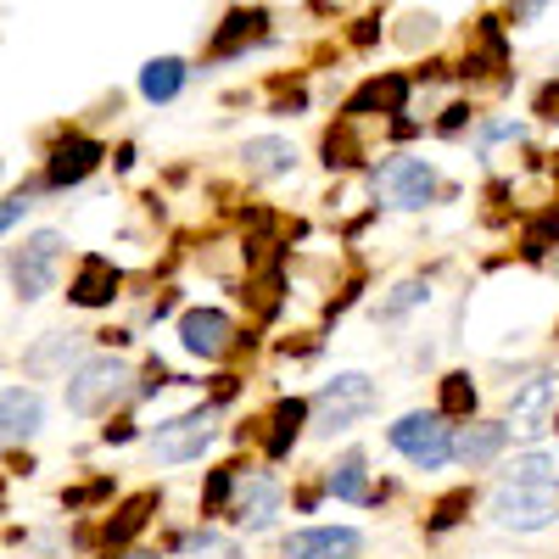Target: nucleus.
Listing matches in <instances>:
<instances>
[{
  "mask_svg": "<svg viewBox=\"0 0 559 559\" xmlns=\"http://www.w3.org/2000/svg\"><path fill=\"white\" fill-rule=\"evenodd\" d=\"M487 515L503 532H543L559 515V481H503L487 498Z\"/></svg>",
  "mask_w": 559,
  "mask_h": 559,
  "instance_id": "f257e3e1",
  "label": "nucleus"
},
{
  "mask_svg": "<svg viewBox=\"0 0 559 559\" xmlns=\"http://www.w3.org/2000/svg\"><path fill=\"white\" fill-rule=\"evenodd\" d=\"M442 408H431V414H403L397 426L386 431V442L414 464V471H442V464L453 459V431L442 426Z\"/></svg>",
  "mask_w": 559,
  "mask_h": 559,
  "instance_id": "f03ea898",
  "label": "nucleus"
},
{
  "mask_svg": "<svg viewBox=\"0 0 559 559\" xmlns=\"http://www.w3.org/2000/svg\"><path fill=\"white\" fill-rule=\"evenodd\" d=\"M376 403H381V392H376V381H369V376H336L331 386L313 397V431L319 437H336V431L358 426L364 414H376Z\"/></svg>",
  "mask_w": 559,
  "mask_h": 559,
  "instance_id": "7ed1b4c3",
  "label": "nucleus"
},
{
  "mask_svg": "<svg viewBox=\"0 0 559 559\" xmlns=\"http://www.w3.org/2000/svg\"><path fill=\"white\" fill-rule=\"evenodd\" d=\"M129 392V364L123 358H84L68 376V408L73 414H107Z\"/></svg>",
  "mask_w": 559,
  "mask_h": 559,
  "instance_id": "20e7f679",
  "label": "nucleus"
},
{
  "mask_svg": "<svg viewBox=\"0 0 559 559\" xmlns=\"http://www.w3.org/2000/svg\"><path fill=\"white\" fill-rule=\"evenodd\" d=\"M369 185H376V197H381L386 207H403V213L426 207V202L437 197V174H431V163H419V157H392V163H381L376 174H369Z\"/></svg>",
  "mask_w": 559,
  "mask_h": 559,
  "instance_id": "39448f33",
  "label": "nucleus"
},
{
  "mask_svg": "<svg viewBox=\"0 0 559 559\" xmlns=\"http://www.w3.org/2000/svg\"><path fill=\"white\" fill-rule=\"evenodd\" d=\"M57 263H62V236H57V229H39L34 241H23L12 252V292L23 302L45 297V292L57 286Z\"/></svg>",
  "mask_w": 559,
  "mask_h": 559,
  "instance_id": "423d86ee",
  "label": "nucleus"
},
{
  "mask_svg": "<svg viewBox=\"0 0 559 559\" xmlns=\"http://www.w3.org/2000/svg\"><path fill=\"white\" fill-rule=\"evenodd\" d=\"M229 342H236V319L218 313V308H191V313H179V347L191 353V358H224Z\"/></svg>",
  "mask_w": 559,
  "mask_h": 559,
  "instance_id": "0eeeda50",
  "label": "nucleus"
},
{
  "mask_svg": "<svg viewBox=\"0 0 559 559\" xmlns=\"http://www.w3.org/2000/svg\"><path fill=\"white\" fill-rule=\"evenodd\" d=\"M207 442H213V414L202 408V414H185V419H168V426H157L152 453H157L163 464H191V459H202Z\"/></svg>",
  "mask_w": 559,
  "mask_h": 559,
  "instance_id": "6e6552de",
  "label": "nucleus"
},
{
  "mask_svg": "<svg viewBox=\"0 0 559 559\" xmlns=\"http://www.w3.org/2000/svg\"><path fill=\"white\" fill-rule=\"evenodd\" d=\"M358 543L364 537L353 526H308L286 537V559H353Z\"/></svg>",
  "mask_w": 559,
  "mask_h": 559,
  "instance_id": "1a4fd4ad",
  "label": "nucleus"
},
{
  "mask_svg": "<svg viewBox=\"0 0 559 559\" xmlns=\"http://www.w3.org/2000/svg\"><path fill=\"white\" fill-rule=\"evenodd\" d=\"M96 163H102V140L73 134L51 152V163H45V185H51V191H68V185H79L84 174H96Z\"/></svg>",
  "mask_w": 559,
  "mask_h": 559,
  "instance_id": "9d476101",
  "label": "nucleus"
},
{
  "mask_svg": "<svg viewBox=\"0 0 559 559\" xmlns=\"http://www.w3.org/2000/svg\"><path fill=\"white\" fill-rule=\"evenodd\" d=\"M118 286H123V274L112 269V258H84V263H79V280L68 286V297H73L79 308H107V302L118 297Z\"/></svg>",
  "mask_w": 559,
  "mask_h": 559,
  "instance_id": "9b49d317",
  "label": "nucleus"
},
{
  "mask_svg": "<svg viewBox=\"0 0 559 559\" xmlns=\"http://www.w3.org/2000/svg\"><path fill=\"white\" fill-rule=\"evenodd\" d=\"M241 157H247V174H252V179H280V174L297 168V146H292V140H280V134L247 140Z\"/></svg>",
  "mask_w": 559,
  "mask_h": 559,
  "instance_id": "f8f14e48",
  "label": "nucleus"
},
{
  "mask_svg": "<svg viewBox=\"0 0 559 559\" xmlns=\"http://www.w3.org/2000/svg\"><path fill=\"white\" fill-rule=\"evenodd\" d=\"M509 448V426H498V419H481V426H464L453 437V459H464L476 471V464H492L498 453Z\"/></svg>",
  "mask_w": 559,
  "mask_h": 559,
  "instance_id": "ddd939ff",
  "label": "nucleus"
},
{
  "mask_svg": "<svg viewBox=\"0 0 559 559\" xmlns=\"http://www.w3.org/2000/svg\"><path fill=\"white\" fill-rule=\"evenodd\" d=\"M0 414H7V442H23L39 431V419H45V403L23 386H7L0 392Z\"/></svg>",
  "mask_w": 559,
  "mask_h": 559,
  "instance_id": "4468645a",
  "label": "nucleus"
},
{
  "mask_svg": "<svg viewBox=\"0 0 559 559\" xmlns=\"http://www.w3.org/2000/svg\"><path fill=\"white\" fill-rule=\"evenodd\" d=\"M559 408V381L554 376H532L521 392H515V419L521 431H543V414Z\"/></svg>",
  "mask_w": 559,
  "mask_h": 559,
  "instance_id": "2eb2a0df",
  "label": "nucleus"
},
{
  "mask_svg": "<svg viewBox=\"0 0 559 559\" xmlns=\"http://www.w3.org/2000/svg\"><path fill=\"white\" fill-rule=\"evenodd\" d=\"M185 73H191V68H185L179 57H152L146 68H140V96H146V102H174L179 96V90H185Z\"/></svg>",
  "mask_w": 559,
  "mask_h": 559,
  "instance_id": "dca6fc26",
  "label": "nucleus"
},
{
  "mask_svg": "<svg viewBox=\"0 0 559 559\" xmlns=\"http://www.w3.org/2000/svg\"><path fill=\"white\" fill-rule=\"evenodd\" d=\"M79 358V336H68V331H51L34 353H23V369L28 376H57V369H68Z\"/></svg>",
  "mask_w": 559,
  "mask_h": 559,
  "instance_id": "f3484780",
  "label": "nucleus"
},
{
  "mask_svg": "<svg viewBox=\"0 0 559 559\" xmlns=\"http://www.w3.org/2000/svg\"><path fill=\"white\" fill-rule=\"evenodd\" d=\"M274 509H280V487H274L269 476H252V481L241 487V526H247V532H263V526L274 521Z\"/></svg>",
  "mask_w": 559,
  "mask_h": 559,
  "instance_id": "a211bd4d",
  "label": "nucleus"
},
{
  "mask_svg": "<svg viewBox=\"0 0 559 559\" xmlns=\"http://www.w3.org/2000/svg\"><path fill=\"white\" fill-rule=\"evenodd\" d=\"M324 487H331L336 498H347V503H369V498H376V492H369L364 453H347V459L336 464V471H331V481H324Z\"/></svg>",
  "mask_w": 559,
  "mask_h": 559,
  "instance_id": "6ab92c4d",
  "label": "nucleus"
},
{
  "mask_svg": "<svg viewBox=\"0 0 559 559\" xmlns=\"http://www.w3.org/2000/svg\"><path fill=\"white\" fill-rule=\"evenodd\" d=\"M403 102H408V79H376V84H364L358 96L347 102V112H369V107L403 112Z\"/></svg>",
  "mask_w": 559,
  "mask_h": 559,
  "instance_id": "aec40b11",
  "label": "nucleus"
},
{
  "mask_svg": "<svg viewBox=\"0 0 559 559\" xmlns=\"http://www.w3.org/2000/svg\"><path fill=\"white\" fill-rule=\"evenodd\" d=\"M308 414H313V403H302V397H286V403L274 408V437H269V453H274V459L297 442V431H302Z\"/></svg>",
  "mask_w": 559,
  "mask_h": 559,
  "instance_id": "412c9836",
  "label": "nucleus"
},
{
  "mask_svg": "<svg viewBox=\"0 0 559 559\" xmlns=\"http://www.w3.org/2000/svg\"><path fill=\"white\" fill-rule=\"evenodd\" d=\"M263 23H269V17H263L258 7H252V12H229V17H224V28H218V39H213V51H218V57H229L241 39H258V34H263Z\"/></svg>",
  "mask_w": 559,
  "mask_h": 559,
  "instance_id": "4be33fe9",
  "label": "nucleus"
},
{
  "mask_svg": "<svg viewBox=\"0 0 559 559\" xmlns=\"http://www.w3.org/2000/svg\"><path fill=\"white\" fill-rule=\"evenodd\" d=\"M179 559H241L236 543H229L224 532H197V537H185Z\"/></svg>",
  "mask_w": 559,
  "mask_h": 559,
  "instance_id": "5701e85b",
  "label": "nucleus"
},
{
  "mask_svg": "<svg viewBox=\"0 0 559 559\" xmlns=\"http://www.w3.org/2000/svg\"><path fill=\"white\" fill-rule=\"evenodd\" d=\"M152 503H157V498H134V503L123 509L118 521H107V543H129V537H134L140 526H146V515H152Z\"/></svg>",
  "mask_w": 559,
  "mask_h": 559,
  "instance_id": "b1692460",
  "label": "nucleus"
},
{
  "mask_svg": "<svg viewBox=\"0 0 559 559\" xmlns=\"http://www.w3.org/2000/svg\"><path fill=\"white\" fill-rule=\"evenodd\" d=\"M548 247H559V213H543L537 224H526V258H548Z\"/></svg>",
  "mask_w": 559,
  "mask_h": 559,
  "instance_id": "393cba45",
  "label": "nucleus"
},
{
  "mask_svg": "<svg viewBox=\"0 0 559 559\" xmlns=\"http://www.w3.org/2000/svg\"><path fill=\"white\" fill-rule=\"evenodd\" d=\"M471 408H476L471 376H442V414H471Z\"/></svg>",
  "mask_w": 559,
  "mask_h": 559,
  "instance_id": "a878e982",
  "label": "nucleus"
},
{
  "mask_svg": "<svg viewBox=\"0 0 559 559\" xmlns=\"http://www.w3.org/2000/svg\"><path fill=\"white\" fill-rule=\"evenodd\" d=\"M509 481H559V476H554V464L543 453H521L515 464H509Z\"/></svg>",
  "mask_w": 559,
  "mask_h": 559,
  "instance_id": "bb28decb",
  "label": "nucleus"
},
{
  "mask_svg": "<svg viewBox=\"0 0 559 559\" xmlns=\"http://www.w3.org/2000/svg\"><path fill=\"white\" fill-rule=\"evenodd\" d=\"M403 23H408V28H397V39L408 45V51H419V39H426V45L437 39V17H431V12H414V17H403Z\"/></svg>",
  "mask_w": 559,
  "mask_h": 559,
  "instance_id": "cd10ccee",
  "label": "nucleus"
},
{
  "mask_svg": "<svg viewBox=\"0 0 559 559\" xmlns=\"http://www.w3.org/2000/svg\"><path fill=\"white\" fill-rule=\"evenodd\" d=\"M426 297H431V292L419 286V280H403V286H397V292H392V297L381 302V313L392 319V313H403V308H414V302H426Z\"/></svg>",
  "mask_w": 559,
  "mask_h": 559,
  "instance_id": "c85d7f7f",
  "label": "nucleus"
},
{
  "mask_svg": "<svg viewBox=\"0 0 559 559\" xmlns=\"http://www.w3.org/2000/svg\"><path fill=\"white\" fill-rule=\"evenodd\" d=\"M464 509H471V492H453V498H442V503H437V515H431V532H448V526L464 515Z\"/></svg>",
  "mask_w": 559,
  "mask_h": 559,
  "instance_id": "c756f323",
  "label": "nucleus"
},
{
  "mask_svg": "<svg viewBox=\"0 0 559 559\" xmlns=\"http://www.w3.org/2000/svg\"><path fill=\"white\" fill-rule=\"evenodd\" d=\"M229 487H236V476H229V471H213V481H207V509H218V503L229 498Z\"/></svg>",
  "mask_w": 559,
  "mask_h": 559,
  "instance_id": "7c9ffc66",
  "label": "nucleus"
},
{
  "mask_svg": "<svg viewBox=\"0 0 559 559\" xmlns=\"http://www.w3.org/2000/svg\"><path fill=\"white\" fill-rule=\"evenodd\" d=\"M28 213V197H7V207H0V224L7 229H17V218Z\"/></svg>",
  "mask_w": 559,
  "mask_h": 559,
  "instance_id": "2f4dec72",
  "label": "nucleus"
},
{
  "mask_svg": "<svg viewBox=\"0 0 559 559\" xmlns=\"http://www.w3.org/2000/svg\"><path fill=\"white\" fill-rule=\"evenodd\" d=\"M163 386H168V369H163V364H152V369H146V381H140V392L152 397V392H163Z\"/></svg>",
  "mask_w": 559,
  "mask_h": 559,
  "instance_id": "473e14b6",
  "label": "nucleus"
},
{
  "mask_svg": "<svg viewBox=\"0 0 559 559\" xmlns=\"http://www.w3.org/2000/svg\"><path fill=\"white\" fill-rule=\"evenodd\" d=\"M537 107H543V118H559V90H554V84L537 96Z\"/></svg>",
  "mask_w": 559,
  "mask_h": 559,
  "instance_id": "72a5a7b5",
  "label": "nucleus"
},
{
  "mask_svg": "<svg viewBox=\"0 0 559 559\" xmlns=\"http://www.w3.org/2000/svg\"><path fill=\"white\" fill-rule=\"evenodd\" d=\"M464 118H471V107H448V118H442V134H453Z\"/></svg>",
  "mask_w": 559,
  "mask_h": 559,
  "instance_id": "f704fd0d",
  "label": "nucleus"
},
{
  "mask_svg": "<svg viewBox=\"0 0 559 559\" xmlns=\"http://www.w3.org/2000/svg\"><path fill=\"white\" fill-rule=\"evenodd\" d=\"M123 559H157V554H123Z\"/></svg>",
  "mask_w": 559,
  "mask_h": 559,
  "instance_id": "c9c22d12",
  "label": "nucleus"
},
{
  "mask_svg": "<svg viewBox=\"0 0 559 559\" xmlns=\"http://www.w3.org/2000/svg\"><path fill=\"white\" fill-rule=\"evenodd\" d=\"M554 431H559V408H554Z\"/></svg>",
  "mask_w": 559,
  "mask_h": 559,
  "instance_id": "e433bc0d",
  "label": "nucleus"
}]
</instances>
